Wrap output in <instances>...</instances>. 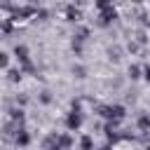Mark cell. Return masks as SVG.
<instances>
[{
  "label": "cell",
  "instance_id": "1",
  "mask_svg": "<svg viewBox=\"0 0 150 150\" xmlns=\"http://www.w3.org/2000/svg\"><path fill=\"white\" fill-rule=\"evenodd\" d=\"M101 9H103V12H101L103 23H108V21H112V19H115V9H112V7H108V5H105V7H101Z\"/></svg>",
  "mask_w": 150,
  "mask_h": 150
},
{
  "label": "cell",
  "instance_id": "2",
  "mask_svg": "<svg viewBox=\"0 0 150 150\" xmlns=\"http://www.w3.org/2000/svg\"><path fill=\"white\" fill-rule=\"evenodd\" d=\"M77 124H80V117H77V115H70V117H68V127H70V129H77Z\"/></svg>",
  "mask_w": 150,
  "mask_h": 150
},
{
  "label": "cell",
  "instance_id": "3",
  "mask_svg": "<svg viewBox=\"0 0 150 150\" xmlns=\"http://www.w3.org/2000/svg\"><path fill=\"white\" fill-rule=\"evenodd\" d=\"M141 129H150V117H143L141 120Z\"/></svg>",
  "mask_w": 150,
  "mask_h": 150
},
{
  "label": "cell",
  "instance_id": "4",
  "mask_svg": "<svg viewBox=\"0 0 150 150\" xmlns=\"http://www.w3.org/2000/svg\"><path fill=\"white\" fill-rule=\"evenodd\" d=\"M0 66H7V56L5 54H0Z\"/></svg>",
  "mask_w": 150,
  "mask_h": 150
},
{
  "label": "cell",
  "instance_id": "5",
  "mask_svg": "<svg viewBox=\"0 0 150 150\" xmlns=\"http://www.w3.org/2000/svg\"><path fill=\"white\" fill-rule=\"evenodd\" d=\"M145 77H148V80H150V68H145Z\"/></svg>",
  "mask_w": 150,
  "mask_h": 150
},
{
  "label": "cell",
  "instance_id": "6",
  "mask_svg": "<svg viewBox=\"0 0 150 150\" xmlns=\"http://www.w3.org/2000/svg\"><path fill=\"white\" fill-rule=\"evenodd\" d=\"M148 9H150V0H148Z\"/></svg>",
  "mask_w": 150,
  "mask_h": 150
}]
</instances>
